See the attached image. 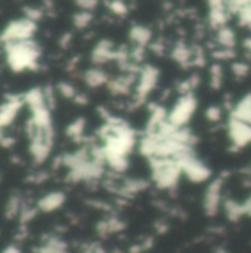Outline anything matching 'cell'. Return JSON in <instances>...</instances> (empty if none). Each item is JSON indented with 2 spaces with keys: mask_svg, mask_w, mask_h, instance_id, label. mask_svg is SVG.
<instances>
[{
  "mask_svg": "<svg viewBox=\"0 0 251 253\" xmlns=\"http://www.w3.org/2000/svg\"><path fill=\"white\" fill-rule=\"evenodd\" d=\"M237 18H238L240 25L247 27L251 30V0L237 13Z\"/></svg>",
  "mask_w": 251,
  "mask_h": 253,
  "instance_id": "603a6c76",
  "label": "cell"
},
{
  "mask_svg": "<svg viewBox=\"0 0 251 253\" xmlns=\"http://www.w3.org/2000/svg\"><path fill=\"white\" fill-rule=\"evenodd\" d=\"M223 84V68L220 62H215L210 67V87L219 90Z\"/></svg>",
  "mask_w": 251,
  "mask_h": 253,
  "instance_id": "ac0fdd59",
  "label": "cell"
},
{
  "mask_svg": "<svg viewBox=\"0 0 251 253\" xmlns=\"http://www.w3.org/2000/svg\"><path fill=\"white\" fill-rule=\"evenodd\" d=\"M83 253H107V251H105L101 245L92 243V245H87V246L84 248Z\"/></svg>",
  "mask_w": 251,
  "mask_h": 253,
  "instance_id": "83f0119b",
  "label": "cell"
},
{
  "mask_svg": "<svg viewBox=\"0 0 251 253\" xmlns=\"http://www.w3.org/2000/svg\"><path fill=\"white\" fill-rule=\"evenodd\" d=\"M78 105H86L87 104V96L84 95V93H81V92H77L75 93V96L72 98Z\"/></svg>",
  "mask_w": 251,
  "mask_h": 253,
  "instance_id": "f1b7e54d",
  "label": "cell"
},
{
  "mask_svg": "<svg viewBox=\"0 0 251 253\" xmlns=\"http://www.w3.org/2000/svg\"><path fill=\"white\" fill-rule=\"evenodd\" d=\"M231 70H232V74L237 77V79H246L249 74H250V65L247 62H243V61H237L231 65Z\"/></svg>",
  "mask_w": 251,
  "mask_h": 253,
  "instance_id": "7402d4cb",
  "label": "cell"
},
{
  "mask_svg": "<svg viewBox=\"0 0 251 253\" xmlns=\"http://www.w3.org/2000/svg\"><path fill=\"white\" fill-rule=\"evenodd\" d=\"M37 25H36V21L25 16L22 19H18V21H13L10 22L4 31L0 34V42L4 44V43H9V42H21V40H28L33 37L34 31H36Z\"/></svg>",
  "mask_w": 251,
  "mask_h": 253,
  "instance_id": "277c9868",
  "label": "cell"
},
{
  "mask_svg": "<svg viewBox=\"0 0 251 253\" xmlns=\"http://www.w3.org/2000/svg\"><path fill=\"white\" fill-rule=\"evenodd\" d=\"M93 19V15H92V10H80L74 15L72 18V22L77 28L83 30L86 27H89V24L92 22Z\"/></svg>",
  "mask_w": 251,
  "mask_h": 253,
  "instance_id": "d6986e66",
  "label": "cell"
},
{
  "mask_svg": "<svg viewBox=\"0 0 251 253\" xmlns=\"http://www.w3.org/2000/svg\"><path fill=\"white\" fill-rule=\"evenodd\" d=\"M222 190H223V176L216 178L207 187L204 197H203V209L207 216H216L219 213L220 206L223 203Z\"/></svg>",
  "mask_w": 251,
  "mask_h": 253,
  "instance_id": "8992f818",
  "label": "cell"
},
{
  "mask_svg": "<svg viewBox=\"0 0 251 253\" xmlns=\"http://www.w3.org/2000/svg\"><path fill=\"white\" fill-rule=\"evenodd\" d=\"M216 43L220 47L235 49V44H237V34H235V31L231 27H228V25H223V27L217 28L216 30Z\"/></svg>",
  "mask_w": 251,
  "mask_h": 253,
  "instance_id": "4fadbf2b",
  "label": "cell"
},
{
  "mask_svg": "<svg viewBox=\"0 0 251 253\" xmlns=\"http://www.w3.org/2000/svg\"><path fill=\"white\" fill-rule=\"evenodd\" d=\"M84 83L89 86V87H101L104 84H108L109 79H108V74L102 70V68H98V67H93V68H89L84 71Z\"/></svg>",
  "mask_w": 251,
  "mask_h": 253,
  "instance_id": "8fae6325",
  "label": "cell"
},
{
  "mask_svg": "<svg viewBox=\"0 0 251 253\" xmlns=\"http://www.w3.org/2000/svg\"><path fill=\"white\" fill-rule=\"evenodd\" d=\"M212 56L216 59V61H231L235 58V49H231V47H217L212 52Z\"/></svg>",
  "mask_w": 251,
  "mask_h": 253,
  "instance_id": "44dd1931",
  "label": "cell"
},
{
  "mask_svg": "<svg viewBox=\"0 0 251 253\" xmlns=\"http://www.w3.org/2000/svg\"><path fill=\"white\" fill-rule=\"evenodd\" d=\"M107 6L117 16H126L129 13V6L124 0H109L107 1Z\"/></svg>",
  "mask_w": 251,
  "mask_h": 253,
  "instance_id": "ffe728a7",
  "label": "cell"
},
{
  "mask_svg": "<svg viewBox=\"0 0 251 253\" xmlns=\"http://www.w3.org/2000/svg\"><path fill=\"white\" fill-rule=\"evenodd\" d=\"M70 42H71V34L68 33V34H64V37L61 39V42H59V43H61V46H62V47H67V46L70 44Z\"/></svg>",
  "mask_w": 251,
  "mask_h": 253,
  "instance_id": "f546056e",
  "label": "cell"
},
{
  "mask_svg": "<svg viewBox=\"0 0 251 253\" xmlns=\"http://www.w3.org/2000/svg\"><path fill=\"white\" fill-rule=\"evenodd\" d=\"M222 205H223L225 213H226V216H228L229 221L237 222V221H240L243 216H246L244 203H238L237 200H232V199H225Z\"/></svg>",
  "mask_w": 251,
  "mask_h": 253,
  "instance_id": "9a60e30c",
  "label": "cell"
},
{
  "mask_svg": "<svg viewBox=\"0 0 251 253\" xmlns=\"http://www.w3.org/2000/svg\"><path fill=\"white\" fill-rule=\"evenodd\" d=\"M21 105L22 99L18 96H9V99L0 105V129H4L13 122L18 111L21 110Z\"/></svg>",
  "mask_w": 251,
  "mask_h": 253,
  "instance_id": "9c48e42d",
  "label": "cell"
},
{
  "mask_svg": "<svg viewBox=\"0 0 251 253\" xmlns=\"http://www.w3.org/2000/svg\"><path fill=\"white\" fill-rule=\"evenodd\" d=\"M115 53L117 49L114 47L112 42L101 40L92 50V62L96 65H102L109 61H115Z\"/></svg>",
  "mask_w": 251,
  "mask_h": 253,
  "instance_id": "ba28073f",
  "label": "cell"
},
{
  "mask_svg": "<svg viewBox=\"0 0 251 253\" xmlns=\"http://www.w3.org/2000/svg\"><path fill=\"white\" fill-rule=\"evenodd\" d=\"M6 47V59L9 67L13 71L34 70L37 67V59L40 56V47L31 39L21 42H9L4 43Z\"/></svg>",
  "mask_w": 251,
  "mask_h": 253,
  "instance_id": "6da1fadb",
  "label": "cell"
},
{
  "mask_svg": "<svg viewBox=\"0 0 251 253\" xmlns=\"http://www.w3.org/2000/svg\"><path fill=\"white\" fill-rule=\"evenodd\" d=\"M172 58H173L178 64H180V65H183V67H188V65H191L192 49H191L186 43L178 42V43L175 44V47L172 49Z\"/></svg>",
  "mask_w": 251,
  "mask_h": 253,
  "instance_id": "5bb4252c",
  "label": "cell"
},
{
  "mask_svg": "<svg viewBox=\"0 0 251 253\" xmlns=\"http://www.w3.org/2000/svg\"><path fill=\"white\" fill-rule=\"evenodd\" d=\"M58 92L64 96V98H68V99H72L77 93V90L74 89V86L71 83H67V82H61L58 84Z\"/></svg>",
  "mask_w": 251,
  "mask_h": 253,
  "instance_id": "d4e9b609",
  "label": "cell"
},
{
  "mask_svg": "<svg viewBox=\"0 0 251 253\" xmlns=\"http://www.w3.org/2000/svg\"><path fill=\"white\" fill-rule=\"evenodd\" d=\"M149 169L152 182L160 190H175L183 175L180 163L175 157H154L149 159Z\"/></svg>",
  "mask_w": 251,
  "mask_h": 253,
  "instance_id": "7a4b0ae2",
  "label": "cell"
},
{
  "mask_svg": "<svg viewBox=\"0 0 251 253\" xmlns=\"http://www.w3.org/2000/svg\"><path fill=\"white\" fill-rule=\"evenodd\" d=\"M222 108L217 107V105H210L207 110H206V119L210 122V123H219L222 120Z\"/></svg>",
  "mask_w": 251,
  "mask_h": 253,
  "instance_id": "cb8c5ba5",
  "label": "cell"
},
{
  "mask_svg": "<svg viewBox=\"0 0 251 253\" xmlns=\"http://www.w3.org/2000/svg\"><path fill=\"white\" fill-rule=\"evenodd\" d=\"M81 10H93L98 6V0H74Z\"/></svg>",
  "mask_w": 251,
  "mask_h": 253,
  "instance_id": "484cf974",
  "label": "cell"
},
{
  "mask_svg": "<svg viewBox=\"0 0 251 253\" xmlns=\"http://www.w3.org/2000/svg\"><path fill=\"white\" fill-rule=\"evenodd\" d=\"M3 253H21V252H19L16 248H7V249H6Z\"/></svg>",
  "mask_w": 251,
  "mask_h": 253,
  "instance_id": "1f68e13d",
  "label": "cell"
},
{
  "mask_svg": "<svg viewBox=\"0 0 251 253\" xmlns=\"http://www.w3.org/2000/svg\"><path fill=\"white\" fill-rule=\"evenodd\" d=\"M129 36H130V40L138 44V46H149L151 42H152V31L151 28L145 27V25H133L129 31Z\"/></svg>",
  "mask_w": 251,
  "mask_h": 253,
  "instance_id": "30bf717a",
  "label": "cell"
},
{
  "mask_svg": "<svg viewBox=\"0 0 251 253\" xmlns=\"http://www.w3.org/2000/svg\"><path fill=\"white\" fill-rule=\"evenodd\" d=\"M231 116L237 117V119H241L247 123L251 125V93L246 95L244 98H241L238 101V104H235Z\"/></svg>",
  "mask_w": 251,
  "mask_h": 253,
  "instance_id": "2e32d148",
  "label": "cell"
},
{
  "mask_svg": "<svg viewBox=\"0 0 251 253\" xmlns=\"http://www.w3.org/2000/svg\"><path fill=\"white\" fill-rule=\"evenodd\" d=\"M149 47H151V50L154 52V53H157V55H164L166 53V44L161 42V40H157V42H151V44H149Z\"/></svg>",
  "mask_w": 251,
  "mask_h": 253,
  "instance_id": "4316f807",
  "label": "cell"
},
{
  "mask_svg": "<svg viewBox=\"0 0 251 253\" xmlns=\"http://www.w3.org/2000/svg\"><path fill=\"white\" fill-rule=\"evenodd\" d=\"M84 127H86V120L83 117L75 119L72 123L68 125L67 127V136L74 139V141H81L84 135Z\"/></svg>",
  "mask_w": 251,
  "mask_h": 253,
  "instance_id": "e0dca14e",
  "label": "cell"
},
{
  "mask_svg": "<svg viewBox=\"0 0 251 253\" xmlns=\"http://www.w3.org/2000/svg\"><path fill=\"white\" fill-rule=\"evenodd\" d=\"M65 202V196L64 193L55 191V193H49L47 196H44L40 202H38V209L43 212H53L56 209H59Z\"/></svg>",
  "mask_w": 251,
  "mask_h": 253,
  "instance_id": "7c38bea8",
  "label": "cell"
},
{
  "mask_svg": "<svg viewBox=\"0 0 251 253\" xmlns=\"http://www.w3.org/2000/svg\"><path fill=\"white\" fill-rule=\"evenodd\" d=\"M197 105L198 102L194 92L180 95L179 99L172 107V110L169 111V122L176 127H185L191 122L192 116L195 114Z\"/></svg>",
  "mask_w": 251,
  "mask_h": 253,
  "instance_id": "3957f363",
  "label": "cell"
},
{
  "mask_svg": "<svg viewBox=\"0 0 251 253\" xmlns=\"http://www.w3.org/2000/svg\"><path fill=\"white\" fill-rule=\"evenodd\" d=\"M180 166H182L183 175L191 182L203 184V182H206V181H209L212 178V169L204 162H201L195 154L188 157L186 160L180 162Z\"/></svg>",
  "mask_w": 251,
  "mask_h": 253,
  "instance_id": "52a82bcc",
  "label": "cell"
},
{
  "mask_svg": "<svg viewBox=\"0 0 251 253\" xmlns=\"http://www.w3.org/2000/svg\"><path fill=\"white\" fill-rule=\"evenodd\" d=\"M228 133L232 141V150H241L251 144V125L241 119L229 116Z\"/></svg>",
  "mask_w": 251,
  "mask_h": 253,
  "instance_id": "5b68a950",
  "label": "cell"
},
{
  "mask_svg": "<svg viewBox=\"0 0 251 253\" xmlns=\"http://www.w3.org/2000/svg\"><path fill=\"white\" fill-rule=\"evenodd\" d=\"M244 211L247 216H251V196L244 202Z\"/></svg>",
  "mask_w": 251,
  "mask_h": 253,
  "instance_id": "4dcf8cb0",
  "label": "cell"
}]
</instances>
